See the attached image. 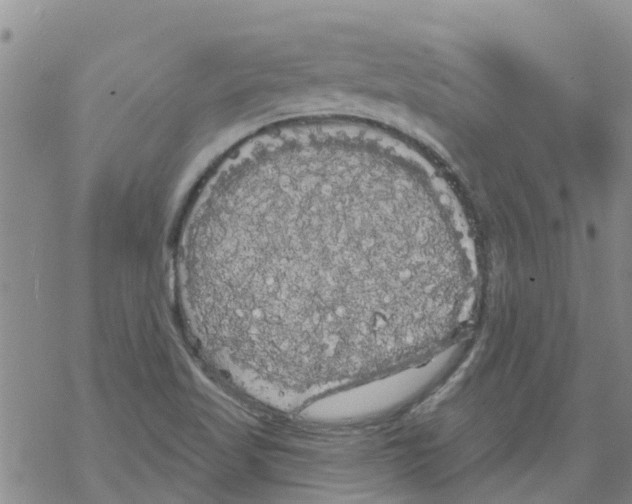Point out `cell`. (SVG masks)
<instances>
[{"mask_svg": "<svg viewBox=\"0 0 632 504\" xmlns=\"http://www.w3.org/2000/svg\"><path fill=\"white\" fill-rule=\"evenodd\" d=\"M405 196L377 156L332 142L242 154L211 176L178 267L199 334L251 395L296 407L401 364L428 268Z\"/></svg>", "mask_w": 632, "mask_h": 504, "instance_id": "6da1fadb", "label": "cell"}]
</instances>
